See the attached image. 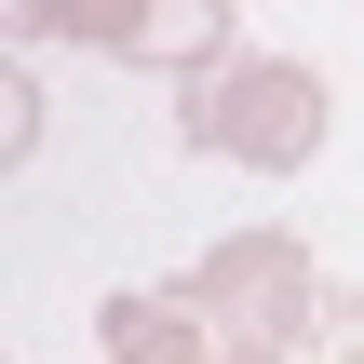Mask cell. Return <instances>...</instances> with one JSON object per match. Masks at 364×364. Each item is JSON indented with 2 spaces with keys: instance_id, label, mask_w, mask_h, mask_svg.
Instances as JSON below:
<instances>
[{
  "instance_id": "obj_1",
  "label": "cell",
  "mask_w": 364,
  "mask_h": 364,
  "mask_svg": "<svg viewBox=\"0 0 364 364\" xmlns=\"http://www.w3.org/2000/svg\"><path fill=\"white\" fill-rule=\"evenodd\" d=\"M176 135L203 162H243V176H311L324 135H338V95L297 54H230V68L176 81Z\"/></svg>"
},
{
  "instance_id": "obj_7",
  "label": "cell",
  "mask_w": 364,
  "mask_h": 364,
  "mask_svg": "<svg viewBox=\"0 0 364 364\" xmlns=\"http://www.w3.org/2000/svg\"><path fill=\"white\" fill-rule=\"evenodd\" d=\"M95 364H108V351H95Z\"/></svg>"
},
{
  "instance_id": "obj_4",
  "label": "cell",
  "mask_w": 364,
  "mask_h": 364,
  "mask_svg": "<svg viewBox=\"0 0 364 364\" xmlns=\"http://www.w3.org/2000/svg\"><path fill=\"white\" fill-rule=\"evenodd\" d=\"M135 14L149 0H14V41H95V54H122Z\"/></svg>"
},
{
  "instance_id": "obj_6",
  "label": "cell",
  "mask_w": 364,
  "mask_h": 364,
  "mask_svg": "<svg viewBox=\"0 0 364 364\" xmlns=\"http://www.w3.org/2000/svg\"><path fill=\"white\" fill-rule=\"evenodd\" d=\"M324 364H364V284H324V338H311Z\"/></svg>"
},
{
  "instance_id": "obj_3",
  "label": "cell",
  "mask_w": 364,
  "mask_h": 364,
  "mask_svg": "<svg viewBox=\"0 0 364 364\" xmlns=\"http://www.w3.org/2000/svg\"><path fill=\"white\" fill-rule=\"evenodd\" d=\"M243 54V0H149L122 27V68H162V81H203Z\"/></svg>"
},
{
  "instance_id": "obj_5",
  "label": "cell",
  "mask_w": 364,
  "mask_h": 364,
  "mask_svg": "<svg viewBox=\"0 0 364 364\" xmlns=\"http://www.w3.org/2000/svg\"><path fill=\"white\" fill-rule=\"evenodd\" d=\"M27 149H41V81L0 68V162H27Z\"/></svg>"
},
{
  "instance_id": "obj_2",
  "label": "cell",
  "mask_w": 364,
  "mask_h": 364,
  "mask_svg": "<svg viewBox=\"0 0 364 364\" xmlns=\"http://www.w3.org/2000/svg\"><path fill=\"white\" fill-rule=\"evenodd\" d=\"M189 297L216 324V364H297L324 338V270L297 230H216L189 257Z\"/></svg>"
}]
</instances>
